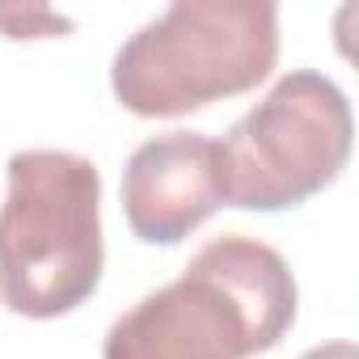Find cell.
<instances>
[{
	"instance_id": "obj_1",
	"label": "cell",
	"mask_w": 359,
	"mask_h": 359,
	"mask_svg": "<svg viewBox=\"0 0 359 359\" xmlns=\"http://www.w3.org/2000/svg\"><path fill=\"white\" fill-rule=\"evenodd\" d=\"M296 321V279L279 250L216 237L173 283L135 300L102 342V359H250Z\"/></svg>"
},
{
	"instance_id": "obj_2",
	"label": "cell",
	"mask_w": 359,
	"mask_h": 359,
	"mask_svg": "<svg viewBox=\"0 0 359 359\" xmlns=\"http://www.w3.org/2000/svg\"><path fill=\"white\" fill-rule=\"evenodd\" d=\"M0 300L47 321L85 304L102 283V173L89 156L26 148L5 165Z\"/></svg>"
},
{
	"instance_id": "obj_3",
	"label": "cell",
	"mask_w": 359,
	"mask_h": 359,
	"mask_svg": "<svg viewBox=\"0 0 359 359\" xmlns=\"http://www.w3.org/2000/svg\"><path fill=\"white\" fill-rule=\"evenodd\" d=\"M279 60L271 0H177L114 55L110 89L140 118H177L250 93Z\"/></svg>"
},
{
	"instance_id": "obj_4",
	"label": "cell",
	"mask_w": 359,
	"mask_h": 359,
	"mask_svg": "<svg viewBox=\"0 0 359 359\" xmlns=\"http://www.w3.org/2000/svg\"><path fill=\"white\" fill-rule=\"evenodd\" d=\"M351 140L346 93L321 72H287L224 135V195L245 212L296 208L346 169Z\"/></svg>"
},
{
	"instance_id": "obj_5",
	"label": "cell",
	"mask_w": 359,
	"mask_h": 359,
	"mask_svg": "<svg viewBox=\"0 0 359 359\" xmlns=\"http://www.w3.org/2000/svg\"><path fill=\"white\" fill-rule=\"evenodd\" d=\"M123 216L131 233L148 245L187 241L208 216H216L224 195L220 140L199 131H165L144 140L123 169Z\"/></svg>"
},
{
	"instance_id": "obj_6",
	"label": "cell",
	"mask_w": 359,
	"mask_h": 359,
	"mask_svg": "<svg viewBox=\"0 0 359 359\" xmlns=\"http://www.w3.org/2000/svg\"><path fill=\"white\" fill-rule=\"evenodd\" d=\"M72 18L43 9V5H26V9H0V34L5 39H55L68 34Z\"/></svg>"
},
{
	"instance_id": "obj_7",
	"label": "cell",
	"mask_w": 359,
	"mask_h": 359,
	"mask_svg": "<svg viewBox=\"0 0 359 359\" xmlns=\"http://www.w3.org/2000/svg\"><path fill=\"white\" fill-rule=\"evenodd\" d=\"M300 359H359V346L351 338H338V342H321V346L304 351Z\"/></svg>"
}]
</instances>
